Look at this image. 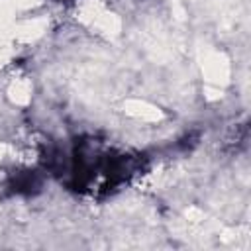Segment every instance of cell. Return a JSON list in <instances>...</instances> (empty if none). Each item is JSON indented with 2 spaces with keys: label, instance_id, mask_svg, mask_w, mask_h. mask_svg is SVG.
I'll list each match as a JSON object with an SVG mask.
<instances>
[{
  "label": "cell",
  "instance_id": "cell-1",
  "mask_svg": "<svg viewBox=\"0 0 251 251\" xmlns=\"http://www.w3.org/2000/svg\"><path fill=\"white\" fill-rule=\"evenodd\" d=\"M39 186H41L39 176H37L35 173H29V171L16 175V176L12 178V182H10V188H12L14 192H18V194H33Z\"/></svg>",
  "mask_w": 251,
  "mask_h": 251
},
{
  "label": "cell",
  "instance_id": "cell-2",
  "mask_svg": "<svg viewBox=\"0 0 251 251\" xmlns=\"http://www.w3.org/2000/svg\"><path fill=\"white\" fill-rule=\"evenodd\" d=\"M59 2H67V0H59Z\"/></svg>",
  "mask_w": 251,
  "mask_h": 251
}]
</instances>
